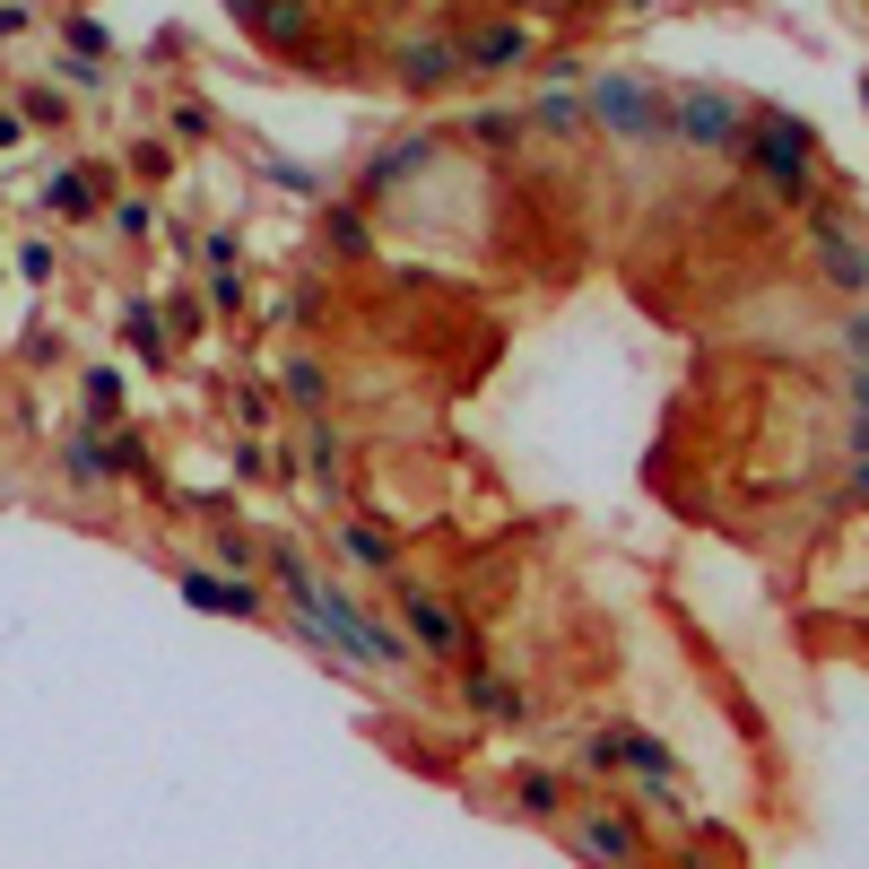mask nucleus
I'll use <instances>...</instances> for the list:
<instances>
[{"instance_id":"nucleus-1","label":"nucleus","mask_w":869,"mask_h":869,"mask_svg":"<svg viewBox=\"0 0 869 869\" xmlns=\"http://www.w3.org/2000/svg\"><path fill=\"white\" fill-rule=\"evenodd\" d=\"M183 592H192L201 609H252V583L236 592V583H218V574H183Z\"/></svg>"},{"instance_id":"nucleus-2","label":"nucleus","mask_w":869,"mask_h":869,"mask_svg":"<svg viewBox=\"0 0 869 869\" xmlns=\"http://www.w3.org/2000/svg\"><path fill=\"white\" fill-rule=\"evenodd\" d=\"M418 634H426V643H435V652H453V618H444V609H435V601H418Z\"/></svg>"}]
</instances>
